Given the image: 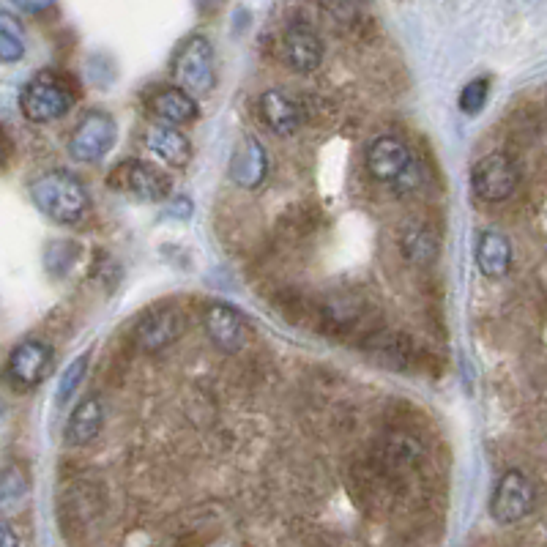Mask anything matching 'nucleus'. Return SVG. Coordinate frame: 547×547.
Instances as JSON below:
<instances>
[{
  "label": "nucleus",
  "mask_w": 547,
  "mask_h": 547,
  "mask_svg": "<svg viewBox=\"0 0 547 547\" xmlns=\"http://www.w3.org/2000/svg\"><path fill=\"white\" fill-rule=\"evenodd\" d=\"M31 200L58 225H77L91 208V195L69 170H47L31 181Z\"/></svg>",
  "instance_id": "f257e3e1"
},
{
  "label": "nucleus",
  "mask_w": 547,
  "mask_h": 547,
  "mask_svg": "<svg viewBox=\"0 0 547 547\" xmlns=\"http://www.w3.org/2000/svg\"><path fill=\"white\" fill-rule=\"evenodd\" d=\"M77 104V91L61 72L33 74L20 93V110L31 124H52Z\"/></svg>",
  "instance_id": "f03ea898"
},
{
  "label": "nucleus",
  "mask_w": 547,
  "mask_h": 547,
  "mask_svg": "<svg viewBox=\"0 0 547 547\" xmlns=\"http://www.w3.org/2000/svg\"><path fill=\"white\" fill-rule=\"evenodd\" d=\"M173 74L178 88H184L192 96H208L217 85V66H214V47L206 36H189L178 47L173 58Z\"/></svg>",
  "instance_id": "7ed1b4c3"
},
{
  "label": "nucleus",
  "mask_w": 547,
  "mask_h": 547,
  "mask_svg": "<svg viewBox=\"0 0 547 547\" xmlns=\"http://www.w3.org/2000/svg\"><path fill=\"white\" fill-rule=\"evenodd\" d=\"M107 184L113 186L121 195L145 200V203H156L170 195V178L159 170V167L148 165L143 159H124L110 170Z\"/></svg>",
  "instance_id": "20e7f679"
},
{
  "label": "nucleus",
  "mask_w": 547,
  "mask_h": 547,
  "mask_svg": "<svg viewBox=\"0 0 547 547\" xmlns=\"http://www.w3.org/2000/svg\"><path fill=\"white\" fill-rule=\"evenodd\" d=\"M115 137H118V126H115L113 115L104 110H91L74 126L72 137H69V154L77 162L93 165L113 151Z\"/></svg>",
  "instance_id": "39448f33"
},
{
  "label": "nucleus",
  "mask_w": 547,
  "mask_h": 547,
  "mask_svg": "<svg viewBox=\"0 0 547 547\" xmlns=\"http://www.w3.org/2000/svg\"><path fill=\"white\" fill-rule=\"evenodd\" d=\"M517 184H520V170L512 162V156L501 151L482 156L471 170V189L485 203H501L506 197H512Z\"/></svg>",
  "instance_id": "423d86ee"
},
{
  "label": "nucleus",
  "mask_w": 547,
  "mask_h": 547,
  "mask_svg": "<svg viewBox=\"0 0 547 547\" xmlns=\"http://www.w3.org/2000/svg\"><path fill=\"white\" fill-rule=\"evenodd\" d=\"M534 501H537V493H534V485L523 471H506L501 479L493 487V496H490V515L501 526H512V523H520L523 517L534 509Z\"/></svg>",
  "instance_id": "0eeeda50"
},
{
  "label": "nucleus",
  "mask_w": 547,
  "mask_h": 547,
  "mask_svg": "<svg viewBox=\"0 0 547 547\" xmlns=\"http://www.w3.org/2000/svg\"><path fill=\"white\" fill-rule=\"evenodd\" d=\"M55 353L52 345L44 340H22L11 348L6 359V378L17 389H33L50 375Z\"/></svg>",
  "instance_id": "6e6552de"
},
{
  "label": "nucleus",
  "mask_w": 547,
  "mask_h": 547,
  "mask_svg": "<svg viewBox=\"0 0 547 547\" xmlns=\"http://www.w3.org/2000/svg\"><path fill=\"white\" fill-rule=\"evenodd\" d=\"M181 331H184L181 310L170 304H156L137 318L135 342L143 351H162L181 337Z\"/></svg>",
  "instance_id": "1a4fd4ad"
},
{
  "label": "nucleus",
  "mask_w": 547,
  "mask_h": 547,
  "mask_svg": "<svg viewBox=\"0 0 547 547\" xmlns=\"http://www.w3.org/2000/svg\"><path fill=\"white\" fill-rule=\"evenodd\" d=\"M364 165H367V173H370L375 181L394 186L405 173H408V167L413 165V159L411 151H408V145H405L400 137L381 135L367 145Z\"/></svg>",
  "instance_id": "9d476101"
},
{
  "label": "nucleus",
  "mask_w": 547,
  "mask_h": 547,
  "mask_svg": "<svg viewBox=\"0 0 547 547\" xmlns=\"http://www.w3.org/2000/svg\"><path fill=\"white\" fill-rule=\"evenodd\" d=\"M279 52H282V61L288 63L293 72L310 74L323 61V42L307 22H293L282 33Z\"/></svg>",
  "instance_id": "9b49d317"
},
{
  "label": "nucleus",
  "mask_w": 547,
  "mask_h": 547,
  "mask_svg": "<svg viewBox=\"0 0 547 547\" xmlns=\"http://www.w3.org/2000/svg\"><path fill=\"white\" fill-rule=\"evenodd\" d=\"M203 329H206L208 340L225 353L241 351L247 342V323L241 318V312L233 310L225 301L208 304L203 312Z\"/></svg>",
  "instance_id": "f8f14e48"
},
{
  "label": "nucleus",
  "mask_w": 547,
  "mask_h": 547,
  "mask_svg": "<svg viewBox=\"0 0 547 547\" xmlns=\"http://www.w3.org/2000/svg\"><path fill=\"white\" fill-rule=\"evenodd\" d=\"M230 181L241 189H258L269 176V154L258 137H241L228 165Z\"/></svg>",
  "instance_id": "ddd939ff"
},
{
  "label": "nucleus",
  "mask_w": 547,
  "mask_h": 547,
  "mask_svg": "<svg viewBox=\"0 0 547 547\" xmlns=\"http://www.w3.org/2000/svg\"><path fill=\"white\" fill-rule=\"evenodd\" d=\"M148 113L159 118L165 126H181L192 124L200 107L192 93H186L178 85H159L151 96H148Z\"/></svg>",
  "instance_id": "4468645a"
},
{
  "label": "nucleus",
  "mask_w": 547,
  "mask_h": 547,
  "mask_svg": "<svg viewBox=\"0 0 547 547\" xmlns=\"http://www.w3.org/2000/svg\"><path fill=\"white\" fill-rule=\"evenodd\" d=\"M260 121L274 135H293L301 124V107L285 88H269L258 99Z\"/></svg>",
  "instance_id": "2eb2a0df"
},
{
  "label": "nucleus",
  "mask_w": 547,
  "mask_h": 547,
  "mask_svg": "<svg viewBox=\"0 0 547 547\" xmlns=\"http://www.w3.org/2000/svg\"><path fill=\"white\" fill-rule=\"evenodd\" d=\"M145 148L170 167H184L192 159V143L186 140L184 132H178L176 126H151L145 132Z\"/></svg>",
  "instance_id": "dca6fc26"
},
{
  "label": "nucleus",
  "mask_w": 547,
  "mask_h": 547,
  "mask_svg": "<svg viewBox=\"0 0 547 547\" xmlns=\"http://www.w3.org/2000/svg\"><path fill=\"white\" fill-rule=\"evenodd\" d=\"M104 424V408L99 397H85L83 403L77 405L66 422V444L69 446H88L102 433Z\"/></svg>",
  "instance_id": "f3484780"
},
{
  "label": "nucleus",
  "mask_w": 547,
  "mask_h": 547,
  "mask_svg": "<svg viewBox=\"0 0 547 547\" xmlns=\"http://www.w3.org/2000/svg\"><path fill=\"white\" fill-rule=\"evenodd\" d=\"M476 266L490 279L504 277L506 271L512 269V244H509V238L496 233V230L482 233L479 244H476Z\"/></svg>",
  "instance_id": "a211bd4d"
},
{
  "label": "nucleus",
  "mask_w": 547,
  "mask_h": 547,
  "mask_svg": "<svg viewBox=\"0 0 547 547\" xmlns=\"http://www.w3.org/2000/svg\"><path fill=\"white\" fill-rule=\"evenodd\" d=\"M400 249H403V258L408 263H419V266H427L438 258L441 252V244L435 233L424 222H411L408 228L403 230V238H400Z\"/></svg>",
  "instance_id": "6ab92c4d"
},
{
  "label": "nucleus",
  "mask_w": 547,
  "mask_h": 547,
  "mask_svg": "<svg viewBox=\"0 0 547 547\" xmlns=\"http://www.w3.org/2000/svg\"><path fill=\"white\" fill-rule=\"evenodd\" d=\"M25 55V39L11 14H0V61L17 63Z\"/></svg>",
  "instance_id": "aec40b11"
},
{
  "label": "nucleus",
  "mask_w": 547,
  "mask_h": 547,
  "mask_svg": "<svg viewBox=\"0 0 547 547\" xmlns=\"http://www.w3.org/2000/svg\"><path fill=\"white\" fill-rule=\"evenodd\" d=\"M88 362H91V359H88V353H85V356L74 359V362L66 367V372L61 375V383H58V403H66V400L77 392V386L83 383L85 372H88Z\"/></svg>",
  "instance_id": "412c9836"
},
{
  "label": "nucleus",
  "mask_w": 547,
  "mask_h": 547,
  "mask_svg": "<svg viewBox=\"0 0 547 547\" xmlns=\"http://www.w3.org/2000/svg\"><path fill=\"white\" fill-rule=\"evenodd\" d=\"M487 91H490V83L487 80H471L460 91V110L465 115H476L487 102Z\"/></svg>",
  "instance_id": "4be33fe9"
},
{
  "label": "nucleus",
  "mask_w": 547,
  "mask_h": 547,
  "mask_svg": "<svg viewBox=\"0 0 547 547\" xmlns=\"http://www.w3.org/2000/svg\"><path fill=\"white\" fill-rule=\"evenodd\" d=\"M3 547H25L22 537L14 531L11 523H3Z\"/></svg>",
  "instance_id": "5701e85b"
}]
</instances>
